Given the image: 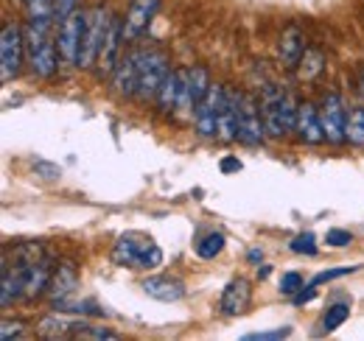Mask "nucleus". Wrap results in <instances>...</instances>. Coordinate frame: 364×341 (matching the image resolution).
I'll return each instance as SVG.
<instances>
[{
  "label": "nucleus",
  "mask_w": 364,
  "mask_h": 341,
  "mask_svg": "<svg viewBox=\"0 0 364 341\" xmlns=\"http://www.w3.org/2000/svg\"><path fill=\"white\" fill-rule=\"evenodd\" d=\"M43 257H46V247L37 241H23L11 252L3 255V280H0V305L3 308H11L17 299H23L26 274Z\"/></svg>",
  "instance_id": "f257e3e1"
},
{
  "label": "nucleus",
  "mask_w": 364,
  "mask_h": 341,
  "mask_svg": "<svg viewBox=\"0 0 364 341\" xmlns=\"http://www.w3.org/2000/svg\"><path fill=\"white\" fill-rule=\"evenodd\" d=\"M50 26L53 23H34L28 20L23 34H26V56L31 62V67L43 76V79H50L59 67V43L56 37L50 34Z\"/></svg>",
  "instance_id": "f03ea898"
},
{
  "label": "nucleus",
  "mask_w": 364,
  "mask_h": 341,
  "mask_svg": "<svg viewBox=\"0 0 364 341\" xmlns=\"http://www.w3.org/2000/svg\"><path fill=\"white\" fill-rule=\"evenodd\" d=\"M261 112H264L267 134L274 137V140L291 134L294 126H297V107H294L291 95L283 87H264V92H261Z\"/></svg>",
  "instance_id": "7ed1b4c3"
},
{
  "label": "nucleus",
  "mask_w": 364,
  "mask_h": 341,
  "mask_svg": "<svg viewBox=\"0 0 364 341\" xmlns=\"http://www.w3.org/2000/svg\"><path fill=\"white\" fill-rule=\"evenodd\" d=\"M109 260L115 266H127V269H157L163 263V249L149 238V235H137V232H124L115 244Z\"/></svg>",
  "instance_id": "20e7f679"
},
{
  "label": "nucleus",
  "mask_w": 364,
  "mask_h": 341,
  "mask_svg": "<svg viewBox=\"0 0 364 341\" xmlns=\"http://www.w3.org/2000/svg\"><path fill=\"white\" fill-rule=\"evenodd\" d=\"M137 59V98L140 101H149V98H157V90L163 85L166 73L171 70L168 62H166V53L163 50H154V48H140L135 50Z\"/></svg>",
  "instance_id": "39448f33"
},
{
  "label": "nucleus",
  "mask_w": 364,
  "mask_h": 341,
  "mask_svg": "<svg viewBox=\"0 0 364 341\" xmlns=\"http://www.w3.org/2000/svg\"><path fill=\"white\" fill-rule=\"evenodd\" d=\"M26 59V34L17 23H6L3 34H0V79L3 85L11 82Z\"/></svg>",
  "instance_id": "423d86ee"
},
{
  "label": "nucleus",
  "mask_w": 364,
  "mask_h": 341,
  "mask_svg": "<svg viewBox=\"0 0 364 341\" xmlns=\"http://www.w3.org/2000/svg\"><path fill=\"white\" fill-rule=\"evenodd\" d=\"M109 17H112V11H107L104 6H95V9L87 11L76 67H85V70H87V67L95 65V59H98V48H101V40H104V31H107V26H109Z\"/></svg>",
  "instance_id": "0eeeda50"
},
{
  "label": "nucleus",
  "mask_w": 364,
  "mask_h": 341,
  "mask_svg": "<svg viewBox=\"0 0 364 341\" xmlns=\"http://www.w3.org/2000/svg\"><path fill=\"white\" fill-rule=\"evenodd\" d=\"M264 137H267V126H264L261 104L252 95L241 92V98H238V143L255 148L264 143Z\"/></svg>",
  "instance_id": "6e6552de"
},
{
  "label": "nucleus",
  "mask_w": 364,
  "mask_h": 341,
  "mask_svg": "<svg viewBox=\"0 0 364 341\" xmlns=\"http://www.w3.org/2000/svg\"><path fill=\"white\" fill-rule=\"evenodd\" d=\"M85 20H87V11L76 9L70 11L65 20H59V31H56V43H59V56L65 65H73L79 62V48H82V34H85Z\"/></svg>",
  "instance_id": "1a4fd4ad"
},
{
  "label": "nucleus",
  "mask_w": 364,
  "mask_h": 341,
  "mask_svg": "<svg viewBox=\"0 0 364 341\" xmlns=\"http://www.w3.org/2000/svg\"><path fill=\"white\" fill-rule=\"evenodd\" d=\"M319 118H322V129H325V140L333 146L348 143V112L342 104L339 92H325L322 107H319Z\"/></svg>",
  "instance_id": "9d476101"
},
{
  "label": "nucleus",
  "mask_w": 364,
  "mask_h": 341,
  "mask_svg": "<svg viewBox=\"0 0 364 341\" xmlns=\"http://www.w3.org/2000/svg\"><path fill=\"white\" fill-rule=\"evenodd\" d=\"M121 45L124 43V17L112 14L109 17V26L104 31V40H101V48H98V59H95V70L98 76H112L118 59H121Z\"/></svg>",
  "instance_id": "9b49d317"
},
{
  "label": "nucleus",
  "mask_w": 364,
  "mask_h": 341,
  "mask_svg": "<svg viewBox=\"0 0 364 341\" xmlns=\"http://www.w3.org/2000/svg\"><path fill=\"white\" fill-rule=\"evenodd\" d=\"M160 11V0H129L124 14V43H137L154 23Z\"/></svg>",
  "instance_id": "f8f14e48"
},
{
  "label": "nucleus",
  "mask_w": 364,
  "mask_h": 341,
  "mask_svg": "<svg viewBox=\"0 0 364 341\" xmlns=\"http://www.w3.org/2000/svg\"><path fill=\"white\" fill-rule=\"evenodd\" d=\"M225 98V87L213 85L210 92L196 104L193 109V126L199 137H219V107Z\"/></svg>",
  "instance_id": "ddd939ff"
},
{
  "label": "nucleus",
  "mask_w": 364,
  "mask_h": 341,
  "mask_svg": "<svg viewBox=\"0 0 364 341\" xmlns=\"http://www.w3.org/2000/svg\"><path fill=\"white\" fill-rule=\"evenodd\" d=\"M210 73L205 65H193L185 70V85H182V98H180V107L177 112H191L196 109V104L210 92Z\"/></svg>",
  "instance_id": "4468645a"
},
{
  "label": "nucleus",
  "mask_w": 364,
  "mask_h": 341,
  "mask_svg": "<svg viewBox=\"0 0 364 341\" xmlns=\"http://www.w3.org/2000/svg\"><path fill=\"white\" fill-rule=\"evenodd\" d=\"M250 302H252V283L244 280V277H235L225 286L219 305H222L225 316H241V313H247Z\"/></svg>",
  "instance_id": "2eb2a0df"
},
{
  "label": "nucleus",
  "mask_w": 364,
  "mask_h": 341,
  "mask_svg": "<svg viewBox=\"0 0 364 341\" xmlns=\"http://www.w3.org/2000/svg\"><path fill=\"white\" fill-rule=\"evenodd\" d=\"M140 288L157 302H177L185 297V283L180 277H171V274H149Z\"/></svg>",
  "instance_id": "dca6fc26"
},
{
  "label": "nucleus",
  "mask_w": 364,
  "mask_h": 341,
  "mask_svg": "<svg viewBox=\"0 0 364 341\" xmlns=\"http://www.w3.org/2000/svg\"><path fill=\"white\" fill-rule=\"evenodd\" d=\"M297 137L303 140V143H309V146H319V143H325V129H322V118H319V109L314 104H300L297 107Z\"/></svg>",
  "instance_id": "f3484780"
},
{
  "label": "nucleus",
  "mask_w": 364,
  "mask_h": 341,
  "mask_svg": "<svg viewBox=\"0 0 364 341\" xmlns=\"http://www.w3.org/2000/svg\"><path fill=\"white\" fill-rule=\"evenodd\" d=\"M137 82H140V76H137V59H135V50H132V53H127V56L118 59V65L112 70V90L121 98H135Z\"/></svg>",
  "instance_id": "a211bd4d"
},
{
  "label": "nucleus",
  "mask_w": 364,
  "mask_h": 341,
  "mask_svg": "<svg viewBox=\"0 0 364 341\" xmlns=\"http://www.w3.org/2000/svg\"><path fill=\"white\" fill-rule=\"evenodd\" d=\"M182 85H185V70H168L166 73L163 85L157 90V98H154V104H157V109L163 115H174L177 112L182 98Z\"/></svg>",
  "instance_id": "6ab92c4d"
},
{
  "label": "nucleus",
  "mask_w": 364,
  "mask_h": 341,
  "mask_svg": "<svg viewBox=\"0 0 364 341\" xmlns=\"http://www.w3.org/2000/svg\"><path fill=\"white\" fill-rule=\"evenodd\" d=\"M76 283H79V271H76V266L68 263V260H62V263L53 269V274H50V286H48V297H50V302H62V299H68L73 291H76Z\"/></svg>",
  "instance_id": "aec40b11"
},
{
  "label": "nucleus",
  "mask_w": 364,
  "mask_h": 341,
  "mask_svg": "<svg viewBox=\"0 0 364 341\" xmlns=\"http://www.w3.org/2000/svg\"><path fill=\"white\" fill-rule=\"evenodd\" d=\"M238 98H241V92L225 87V98L219 107V137L225 143L238 140Z\"/></svg>",
  "instance_id": "412c9836"
},
{
  "label": "nucleus",
  "mask_w": 364,
  "mask_h": 341,
  "mask_svg": "<svg viewBox=\"0 0 364 341\" xmlns=\"http://www.w3.org/2000/svg\"><path fill=\"white\" fill-rule=\"evenodd\" d=\"M82 322H85V319H82ZM82 322H79V319L59 316V313H50V316H46V319H40V325H37V336H40V339H76Z\"/></svg>",
  "instance_id": "4be33fe9"
},
{
  "label": "nucleus",
  "mask_w": 364,
  "mask_h": 341,
  "mask_svg": "<svg viewBox=\"0 0 364 341\" xmlns=\"http://www.w3.org/2000/svg\"><path fill=\"white\" fill-rule=\"evenodd\" d=\"M277 50H280V62H283L289 70H294V67L300 65V56H303L306 45H303V37H300V31H297L294 26H289V28L280 34Z\"/></svg>",
  "instance_id": "5701e85b"
},
{
  "label": "nucleus",
  "mask_w": 364,
  "mask_h": 341,
  "mask_svg": "<svg viewBox=\"0 0 364 341\" xmlns=\"http://www.w3.org/2000/svg\"><path fill=\"white\" fill-rule=\"evenodd\" d=\"M322 67H325L322 50H317V48H306V50H303V56H300V65H297L300 76L311 82V79H317L319 73H322Z\"/></svg>",
  "instance_id": "b1692460"
},
{
  "label": "nucleus",
  "mask_w": 364,
  "mask_h": 341,
  "mask_svg": "<svg viewBox=\"0 0 364 341\" xmlns=\"http://www.w3.org/2000/svg\"><path fill=\"white\" fill-rule=\"evenodd\" d=\"M348 316H350V305L348 302H333L325 310V316H322V330L325 333H333L336 328H342L348 322Z\"/></svg>",
  "instance_id": "393cba45"
},
{
  "label": "nucleus",
  "mask_w": 364,
  "mask_h": 341,
  "mask_svg": "<svg viewBox=\"0 0 364 341\" xmlns=\"http://www.w3.org/2000/svg\"><path fill=\"white\" fill-rule=\"evenodd\" d=\"M26 17L34 23H56L53 0H26Z\"/></svg>",
  "instance_id": "a878e982"
},
{
  "label": "nucleus",
  "mask_w": 364,
  "mask_h": 341,
  "mask_svg": "<svg viewBox=\"0 0 364 341\" xmlns=\"http://www.w3.org/2000/svg\"><path fill=\"white\" fill-rule=\"evenodd\" d=\"M348 143L364 148V107H353L348 115Z\"/></svg>",
  "instance_id": "bb28decb"
},
{
  "label": "nucleus",
  "mask_w": 364,
  "mask_h": 341,
  "mask_svg": "<svg viewBox=\"0 0 364 341\" xmlns=\"http://www.w3.org/2000/svg\"><path fill=\"white\" fill-rule=\"evenodd\" d=\"M225 244H228V238H225L222 232H210V235H205V238L196 244V255L210 260V257H216L225 249Z\"/></svg>",
  "instance_id": "cd10ccee"
},
{
  "label": "nucleus",
  "mask_w": 364,
  "mask_h": 341,
  "mask_svg": "<svg viewBox=\"0 0 364 341\" xmlns=\"http://www.w3.org/2000/svg\"><path fill=\"white\" fill-rule=\"evenodd\" d=\"M76 339H118V333H112V330H107V328H98V325H90V322H82V328H79V333H76Z\"/></svg>",
  "instance_id": "c85d7f7f"
},
{
  "label": "nucleus",
  "mask_w": 364,
  "mask_h": 341,
  "mask_svg": "<svg viewBox=\"0 0 364 341\" xmlns=\"http://www.w3.org/2000/svg\"><path fill=\"white\" fill-rule=\"evenodd\" d=\"M291 252H297V255H317V238H314L311 232L297 235V238L291 241Z\"/></svg>",
  "instance_id": "c756f323"
},
{
  "label": "nucleus",
  "mask_w": 364,
  "mask_h": 341,
  "mask_svg": "<svg viewBox=\"0 0 364 341\" xmlns=\"http://www.w3.org/2000/svg\"><path fill=\"white\" fill-rule=\"evenodd\" d=\"M356 271V266H342V269H328V271H319L314 280H309L306 286H311V288H319L322 283H328V280H336V277H345V274H353Z\"/></svg>",
  "instance_id": "7c9ffc66"
},
{
  "label": "nucleus",
  "mask_w": 364,
  "mask_h": 341,
  "mask_svg": "<svg viewBox=\"0 0 364 341\" xmlns=\"http://www.w3.org/2000/svg\"><path fill=\"white\" fill-rule=\"evenodd\" d=\"M303 286H306V280L300 271H286L280 280V294H297V291H303Z\"/></svg>",
  "instance_id": "2f4dec72"
},
{
  "label": "nucleus",
  "mask_w": 364,
  "mask_h": 341,
  "mask_svg": "<svg viewBox=\"0 0 364 341\" xmlns=\"http://www.w3.org/2000/svg\"><path fill=\"white\" fill-rule=\"evenodd\" d=\"M23 333H26V325L20 322V319H3V325H0V339L3 341H11V339H23Z\"/></svg>",
  "instance_id": "473e14b6"
},
{
  "label": "nucleus",
  "mask_w": 364,
  "mask_h": 341,
  "mask_svg": "<svg viewBox=\"0 0 364 341\" xmlns=\"http://www.w3.org/2000/svg\"><path fill=\"white\" fill-rule=\"evenodd\" d=\"M325 244H328V247H333V249H345V247H350V244H353V235H350L348 229H328Z\"/></svg>",
  "instance_id": "72a5a7b5"
},
{
  "label": "nucleus",
  "mask_w": 364,
  "mask_h": 341,
  "mask_svg": "<svg viewBox=\"0 0 364 341\" xmlns=\"http://www.w3.org/2000/svg\"><path fill=\"white\" fill-rule=\"evenodd\" d=\"M291 328H277V330H261V333H250L244 336L247 341H272V339H289Z\"/></svg>",
  "instance_id": "f704fd0d"
},
{
  "label": "nucleus",
  "mask_w": 364,
  "mask_h": 341,
  "mask_svg": "<svg viewBox=\"0 0 364 341\" xmlns=\"http://www.w3.org/2000/svg\"><path fill=\"white\" fill-rule=\"evenodd\" d=\"M76 9H79V0H53V17H56V23L65 20Z\"/></svg>",
  "instance_id": "c9c22d12"
},
{
  "label": "nucleus",
  "mask_w": 364,
  "mask_h": 341,
  "mask_svg": "<svg viewBox=\"0 0 364 341\" xmlns=\"http://www.w3.org/2000/svg\"><path fill=\"white\" fill-rule=\"evenodd\" d=\"M219 168H222V173H235V170H241V160L232 157V154H228V157H222Z\"/></svg>",
  "instance_id": "e433bc0d"
},
{
  "label": "nucleus",
  "mask_w": 364,
  "mask_h": 341,
  "mask_svg": "<svg viewBox=\"0 0 364 341\" xmlns=\"http://www.w3.org/2000/svg\"><path fill=\"white\" fill-rule=\"evenodd\" d=\"M247 260H250V263H255V266H258V263H261V260H264V252H261V249H250V252H247Z\"/></svg>",
  "instance_id": "4c0bfd02"
},
{
  "label": "nucleus",
  "mask_w": 364,
  "mask_h": 341,
  "mask_svg": "<svg viewBox=\"0 0 364 341\" xmlns=\"http://www.w3.org/2000/svg\"><path fill=\"white\" fill-rule=\"evenodd\" d=\"M359 87H362V95H364V65H362V70H359Z\"/></svg>",
  "instance_id": "58836bf2"
}]
</instances>
